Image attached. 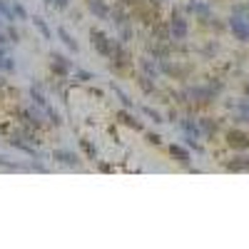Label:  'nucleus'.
<instances>
[{"mask_svg":"<svg viewBox=\"0 0 249 249\" xmlns=\"http://www.w3.org/2000/svg\"><path fill=\"white\" fill-rule=\"evenodd\" d=\"M0 15L5 18V23H15V15H13V8L8 0H0Z\"/></svg>","mask_w":249,"mask_h":249,"instance_id":"nucleus-30","label":"nucleus"},{"mask_svg":"<svg viewBox=\"0 0 249 249\" xmlns=\"http://www.w3.org/2000/svg\"><path fill=\"white\" fill-rule=\"evenodd\" d=\"M43 3H45V5H53V0H43Z\"/></svg>","mask_w":249,"mask_h":249,"instance_id":"nucleus-37","label":"nucleus"},{"mask_svg":"<svg viewBox=\"0 0 249 249\" xmlns=\"http://www.w3.org/2000/svg\"><path fill=\"white\" fill-rule=\"evenodd\" d=\"M140 110H142V115H144V117H150V120H152L155 124H162V122H167V120H164V115H162L160 110H152L150 105H142Z\"/></svg>","mask_w":249,"mask_h":249,"instance_id":"nucleus-25","label":"nucleus"},{"mask_svg":"<svg viewBox=\"0 0 249 249\" xmlns=\"http://www.w3.org/2000/svg\"><path fill=\"white\" fill-rule=\"evenodd\" d=\"M197 122H199V130H202V140H210V137L217 135V122L212 117H202Z\"/></svg>","mask_w":249,"mask_h":249,"instance_id":"nucleus-17","label":"nucleus"},{"mask_svg":"<svg viewBox=\"0 0 249 249\" xmlns=\"http://www.w3.org/2000/svg\"><path fill=\"white\" fill-rule=\"evenodd\" d=\"M117 40H120V37H110L105 30H100V28H90V45H92V50H95L97 55H102V57H110V55H112Z\"/></svg>","mask_w":249,"mask_h":249,"instance_id":"nucleus-5","label":"nucleus"},{"mask_svg":"<svg viewBox=\"0 0 249 249\" xmlns=\"http://www.w3.org/2000/svg\"><path fill=\"white\" fill-rule=\"evenodd\" d=\"M72 75H75V82H92V80H95L92 72L82 70V68H72Z\"/></svg>","mask_w":249,"mask_h":249,"instance_id":"nucleus-29","label":"nucleus"},{"mask_svg":"<svg viewBox=\"0 0 249 249\" xmlns=\"http://www.w3.org/2000/svg\"><path fill=\"white\" fill-rule=\"evenodd\" d=\"M230 30L234 33L237 40L249 43V5H244V3L234 5L232 18H230Z\"/></svg>","mask_w":249,"mask_h":249,"instance_id":"nucleus-2","label":"nucleus"},{"mask_svg":"<svg viewBox=\"0 0 249 249\" xmlns=\"http://www.w3.org/2000/svg\"><path fill=\"white\" fill-rule=\"evenodd\" d=\"M33 25H35V30L43 35V40H53V30H50V25L45 23V18L43 15H33Z\"/></svg>","mask_w":249,"mask_h":249,"instance_id":"nucleus-19","label":"nucleus"},{"mask_svg":"<svg viewBox=\"0 0 249 249\" xmlns=\"http://www.w3.org/2000/svg\"><path fill=\"white\" fill-rule=\"evenodd\" d=\"M5 35H8V40H10V43H23V33H20L13 23H8V28H5Z\"/></svg>","mask_w":249,"mask_h":249,"instance_id":"nucleus-28","label":"nucleus"},{"mask_svg":"<svg viewBox=\"0 0 249 249\" xmlns=\"http://www.w3.org/2000/svg\"><path fill=\"white\" fill-rule=\"evenodd\" d=\"M150 3H155V5H162V3H164V0H150Z\"/></svg>","mask_w":249,"mask_h":249,"instance_id":"nucleus-36","label":"nucleus"},{"mask_svg":"<svg viewBox=\"0 0 249 249\" xmlns=\"http://www.w3.org/2000/svg\"><path fill=\"white\" fill-rule=\"evenodd\" d=\"M0 167L8 170V172H23V170H28L25 164H20V162H15V160H10L5 155H0Z\"/></svg>","mask_w":249,"mask_h":249,"instance_id":"nucleus-23","label":"nucleus"},{"mask_svg":"<svg viewBox=\"0 0 249 249\" xmlns=\"http://www.w3.org/2000/svg\"><path fill=\"white\" fill-rule=\"evenodd\" d=\"M10 8H13V15H15V20H20V23L30 18V15H28V10H25V5L20 3V0H13V3H10Z\"/></svg>","mask_w":249,"mask_h":249,"instance_id":"nucleus-26","label":"nucleus"},{"mask_svg":"<svg viewBox=\"0 0 249 249\" xmlns=\"http://www.w3.org/2000/svg\"><path fill=\"white\" fill-rule=\"evenodd\" d=\"M137 68H140V72H144V75L152 77V80H160V77H162V72H160V62H157L152 55H142V57L137 60Z\"/></svg>","mask_w":249,"mask_h":249,"instance_id":"nucleus-10","label":"nucleus"},{"mask_svg":"<svg viewBox=\"0 0 249 249\" xmlns=\"http://www.w3.org/2000/svg\"><path fill=\"white\" fill-rule=\"evenodd\" d=\"M170 35H172V43H184L187 35H190V23L187 18L182 15L179 8H172V15H170Z\"/></svg>","mask_w":249,"mask_h":249,"instance_id":"nucleus-6","label":"nucleus"},{"mask_svg":"<svg viewBox=\"0 0 249 249\" xmlns=\"http://www.w3.org/2000/svg\"><path fill=\"white\" fill-rule=\"evenodd\" d=\"M70 3H72V0H53V8L55 10H68Z\"/></svg>","mask_w":249,"mask_h":249,"instance_id":"nucleus-32","label":"nucleus"},{"mask_svg":"<svg viewBox=\"0 0 249 249\" xmlns=\"http://www.w3.org/2000/svg\"><path fill=\"white\" fill-rule=\"evenodd\" d=\"M115 117L120 120V124H124V127H130V130H137V132H142V130H144V124H142V120L135 115V110L122 107V110H117V115H115Z\"/></svg>","mask_w":249,"mask_h":249,"instance_id":"nucleus-11","label":"nucleus"},{"mask_svg":"<svg viewBox=\"0 0 249 249\" xmlns=\"http://www.w3.org/2000/svg\"><path fill=\"white\" fill-rule=\"evenodd\" d=\"M227 144L232 150H249V135H244L239 130H230L227 132Z\"/></svg>","mask_w":249,"mask_h":249,"instance_id":"nucleus-14","label":"nucleus"},{"mask_svg":"<svg viewBox=\"0 0 249 249\" xmlns=\"http://www.w3.org/2000/svg\"><path fill=\"white\" fill-rule=\"evenodd\" d=\"M77 144H80V150L88 155V160H92V162L97 160V147H95V144H92L90 140H80Z\"/></svg>","mask_w":249,"mask_h":249,"instance_id":"nucleus-27","label":"nucleus"},{"mask_svg":"<svg viewBox=\"0 0 249 249\" xmlns=\"http://www.w3.org/2000/svg\"><path fill=\"white\" fill-rule=\"evenodd\" d=\"M160 5L150 3V0H135L130 5V13H132V20L135 23H142V25H155L160 20Z\"/></svg>","mask_w":249,"mask_h":249,"instance_id":"nucleus-4","label":"nucleus"},{"mask_svg":"<svg viewBox=\"0 0 249 249\" xmlns=\"http://www.w3.org/2000/svg\"><path fill=\"white\" fill-rule=\"evenodd\" d=\"M97 170H100V172H112L115 167H112V164H107V162H100V164H97Z\"/></svg>","mask_w":249,"mask_h":249,"instance_id":"nucleus-33","label":"nucleus"},{"mask_svg":"<svg viewBox=\"0 0 249 249\" xmlns=\"http://www.w3.org/2000/svg\"><path fill=\"white\" fill-rule=\"evenodd\" d=\"M110 23L115 25V33H117V37L122 40L124 45L132 43V37H135V20H132V13H130L127 5L115 3L110 8Z\"/></svg>","mask_w":249,"mask_h":249,"instance_id":"nucleus-1","label":"nucleus"},{"mask_svg":"<svg viewBox=\"0 0 249 249\" xmlns=\"http://www.w3.org/2000/svg\"><path fill=\"white\" fill-rule=\"evenodd\" d=\"M144 140H147L150 144H162V137L157 132H144Z\"/></svg>","mask_w":249,"mask_h":249,"instance_id":"nucleus-31","label":"nucleus"},{"mask_svg":"<svg viewBox=\"0 0 249 249\" xmlns=\"http://www.w3.org/2000/svg\"><path fill=\"white\" fill-rule=\"evenodd\" d=\"M137 85H140V90H142L144 95H155V92H157L155 80H152V77H147L144 72H137Z\"/></svg>","mask_w":249,"mask_h":249,"instance_id":"nucleus-18","label":"nucleus"},{"mask_svg":"<svg viewBox=\"0 0 249 249\" xmlns=\"http://www.w3.org/2000/svg\"><path fill=\"white\" fill-rule=\"evenodd\" d=\"M115 3H120V5H127V8H130V5L135 3V0H115Z\"/></svg>","mask_w":249,"mask_h":249,"instance_id":"nucleus-34","label":"nucleus"},{"mask_svg":"<svg viewBox=\"0 0 249 249\" xmlns=\"http://www.w3.org/2000/svg\"><path fill=\"white\" fill-rule=\"evenodd\" d=\"M112 92L120 97V102H122V107H127V110H135V100L127 95V92H124L120 85H115V82H112Z\"/></svg>","mask_w":249,"mask_h":249,"instance_id":"nucleus-24","label":"nucleus"},{"mask_svg":"<svg viewBox=\"0 0 249 249\" xmlns=\"http://www.w3.org/2000/svg\"><path fill=\"white\" fill-rule=\"evenodd\" d=\"M43 112H45V117H48V124H53V127H62V115L50 105V102L43 107Z\"/></svg>","mask_w":249,"mask_h":249,"instance_id":"nucleus-22","label":"nucleus"},{"mask_svg":"<svg viewBox=\"0 0 249 249\" xmlns=\"http://www.w3.org/2000/svg\"><path fill=\"white\" fill-rule=\"evenodd\" d=\"M227 170H230V172H242V170H249V157H244V155L232 157V162H227Z\"/></svg>","mask_w":249,"mask_h":249,"instance_id":"nucleus-21","label":"nucleus"},{"mask_svg":"<svg viewBox=\"0 0 249 249\" xmlns=\"http://www.w3.org/2000/svg\"><path fill=\"white\" fill-rule=\"evenodd\" d=\"M57 164H62V167H80V155H75L72 150H62V147H57V150H53V155H50Z\"/></svg>","mask_w":249,"mask_h":249,"instance_id":"nucleus-12","label":"nucleus"},{"mask_svg":"<svg viewBox=\"0 0 249 249\" xmlns=\"http://www.w3.org/2000/svg\"><path fill=\"white\" fill-rule=\"evenodd\" d=\"M55 33H57V37H60V43L65 45L70 53H80V43H77V40L68 33V28H57Z\"/></svg>","mask_w":249,"mask_h":249,"instance_id":"nucleus-16","label":"nucleus"},{"mask_svg":"<svg viewBox=\"0 0 249 249\" xmlns=\"http://www.w3.org/2000/svg\"><path fill=\"white\" fill-rule=\"evenodd\" d=\"M107 60H110V68H112V70H130V65H132V53L127 50V45H124L122 40H117V45H115V50H112V55H110Z\"/></svg>","mask_w":249,"mask_h":249,"instance_id":"nucleus-7","label":"nucleus"},{"mask_svg":"<svg viewBox=\"0 0 249 249\" xmlns=\"http://www.w3.org/2000/svg\"><path fill=\"white\" fill-rule=\"evenodd\" d=\"M28 95H30V100H33V105H37V107H45L48 105V97H45V92L40 90L37 85H30V90H28Z\"/></svg>","mask_w":249,"mask_h":249,"instance_id":"nucleus-20","label":"nucleus"},{"mask_svg":"<svg viewBox=\"0 0 249 249\" xmlns=\"http://www.w3.org/2000/svg\"><path fill=\"white\" fill-rule=\"evenodd\" d=\"M15 117H18V124H25V127H33V130H37V132L48 124V117H45L43 107H37V105L18 107V110H15Z\"/></svg>","mask_w":249,"mask_h":249,"instance_id":"nucleus-3","label":"nucleus"},{"mask_svg":"<svg viewBox=\"0 0 249 249\" xmlns=\"http://www.w3.org/2000/svg\"><path fill=\"white\" fill-rule=\"evenodd\" d=\"M72 60L68 57V55H62V53H50V70H53V75H57L60 80H65L68 75H72Z\"/></svg>","mask_w":249,"mask_h":249,"instance_id":"nucleus-8","label":"nucleus"},{"mask_svg":"<svg viewBox=\"0 0 249 249\" xmlns=\"http://www.w3.org/2000/svg\"><path fill=\"white\" fill-rule=\"evenodd\" d=\"M170 155H172L175 162L184 164V167H190L192 157H190V150H187V147H182V144H170Z\"/></svg>","mask_w":249,"mask_h":249,"instance_id":"nucleus-15","label":"nucleus"},{"mask_svg":"<svg viewBox=\"0 0 249 249\" xmlns=\"http://www.w3.org/2000/svg\"><path fill=\"white\" fill-rule=\"evenodd\" d=\"M184 10L195 15L199 23H212V8L204 3V0H190V3L184 5Z\"/></svg>","mask_w":249,"mask_h":249,"instance_id":"nucleus-9","label":"nucleus"},{"mask_svg":"<svg viewBox=\"0 0 249 249\" xmlns=\"http://www.w3.org/2000/svg\"><path fill=\"white\" fill-rule=\"evenodd\" d=\"M244 95L249 97V82H247V85H244Z\"/></svg>","mask_w":249,"mask_h":249,"instance_id":"nucleus-35","label":"nucleus"},{"mask_svg":"<svg viewBox=\"0 0 249 249\" xmlns=\"http://www.w3.org/2000/svg\"><path fill=\"white\" fill-rule=\"evenodd\" d=\"M150 33H152V40H155V43H172L170 23H164V20H157L155 25H150Z\"/></svg>","mask_w":249,"mask_h":249,"instance_id":"nucleus-13","label":"nucleus"}]
</instances>
